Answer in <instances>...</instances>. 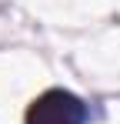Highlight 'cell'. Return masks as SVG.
Masks as SVG:
<instances>
[{
  "label": "cell",
  "mask_w": 120,
  "mask_h": 124,
  "mask_svg": "<svg viewBox=\"0 0 120 124\" xmlns=\"http://www.w3.org/2000/svg\"><path fill=\"white\" fill-rule=\"evenodd\" d=\"M27 124H83V107L73 94L63 91H50L40 101H33Z\"/></svg>",
  "instance_id": "obj_1"
}]
</instances>
